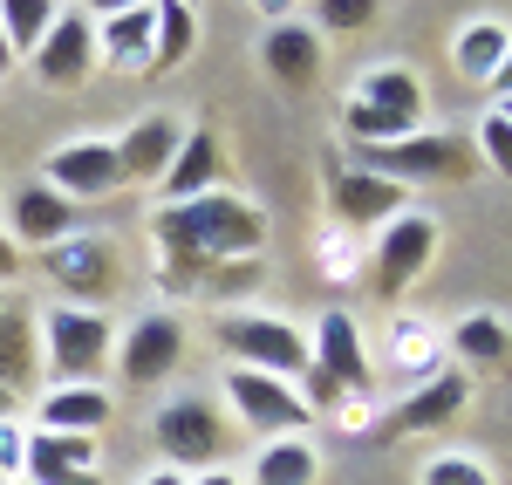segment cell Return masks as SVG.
Here are the masks:
<instances>
[{"label": "cell", "mask_w": 512, "mask_h": 485, "mask_svg": "<svg viewBox=\"0 0 512 485\" xmlns=\"http://www.w3.org/2000/svg\"><path fill=\"white\" fill-rule=\"evenodd\" d=\"M151 240L164 253V274H178V287H198L205 267L226 260H260L267 246V212L239 192H205L192 205H164L151 212Z\"/></svg>", "instance_id": "obj_1"}, {"label": "cell", "mask_w": 512, "mask_h": 485, "mask_svg": "<svg viewBox=\"0 0 512 485\" xmlns=\"http://www.w3.org/2000/svg\"><path fill=\"white\" fill-rule=\"evenodd\" d=\"M308 410H335L349 397H369V349H362V328H355L349 308H328L308 335Z\"/></svg>", "instance_id": "obj_2"}, {"label": "cell", "mask_w": 512, "mask_h": 485, "mask_svg": "<svg viewBox=\"0 0 512 485\" xmlns=\"http://www.w3.org/2000/svg\"><path fill=\"white\" fill-rule=\"evenodd\" d=\"M110 342H117V328L110 315H96V308H48L41 315V369L55 376V390H76V383H96L103 369H110Z\"/></svg>", "instance_id": "obj_3"}, {"label": "cell", "mask_w": 512, "mask_h": 485, "mask_svg": "<svg viewBox=\"0 0 512 485\" xmlns=\"http://www.w3.org/2000/svg\"><path fill=\"white\" fill-rule=\"evenodd\" d=\"M151 438H158V458L171 472H212L226 451H233V431H226V417L212 397H171V404L151 417Z\"/></svg>", "instance_id": "obj_4"}, {"label": "cell", "mask_w": 512, "mask_h": 485, "mask_svg": "<svg viewBox=\"0 0 512 485\" xmlns=\"http://www.w3.org/2000/svg\"><path fill=\"white\" fill-rule=\"evenodd\" d=\"M219 349L233 356V369H260V376H280L301 390L308 376V335L280 315H226L219 322Z\"/></svg>", "instance_id": "obj_5"}, {"label": "cell", "mask_w": 512, "mask_h": 485, "mask_svg": "<svg viewBox=\"0 0 512 485\" xmlns=\"http://www.w3.org/2000/svg\"><path fill=\"white\" fill-rule=\"evenodd\" d=\"M226 404H233V424L260 431L267 445L274 438H301L315 424L308 397L294 383H280V376H260V369H226Z\"/></svg>", "instance_id": "obj_6"}, {"label": "cell", "mask_w": 512, "mask_h": 485, "mask_svg": "<svg viewBox=\"0 0 512 485\" xmlns=\"http://www.w3.org/2000/svg\"><path fill=\"white\" fill-rule=\"evenodd\" d=\"M355 171H376V178H465L472 171V144L465 137H444V130H417L403 144H355Z\"/></svg>", "instance_id": "obj_7"}, {"label": "cell", "mask_w": 512, "mask_h": 485, "mask_svg": "<svg viewBox=\"0 0 512 485\" xmlns=\"http://www.w3.org/2000/svg\"><path fill=\"white\" fill-rule=\"evenodd\" d=\"M41 274L62 287L69 301H110V294H117V240H103V233H69L62 246L41 253Z\"/></svg>", "instance_id": "obj_8"}, {"label": "cell", "mask_w": 512, "mask_h": 485, "mask_svg": "<svg viewBox=\"0 0 512 485\" xmlns=\"http://www.w3.org/2000/svg\"><path fill=\"white\" fill-rule=\"evenodd\" d=\"M41 185H55L69 205H89V199H110L123 185V164H117V144L103 137H76V144H55L48 164H41Z\"/></svg>", "instance_id": "obj_9"}, {"label": "cell", "mask_w": 512, "mask_h": 485, "mask_svg": "<svg viewBox=\"0 0 512 485\" xmlns=\"http://www.w3.org/2000/svg\"><path fill=\"white\" fill-rule=\"evenodd\" d=\"M28 69H35V82H48V89H82L89 69H96V14H89V7H62L55 28H48V41L28 55Z\"/></svg>", "instance_id": "obj_10"}, {"label": "cell", "mask_w": 512, "mask_h": 485, "mask_svg": "<svg viewBox=\"0 0 512 485\" xmlns=\"http://www.w3.org/2000/svg\"><path fill=\"white\" fill-rule=\"evenodd\" d=\"M431 253H437V219H424V212H396L390 226H383V240H376V253H369V260H376V294L396 301L403 287L431 267Z\"/></svg>", "instance_id": "obj_11"}, {"label": "cell", "mask_w": 512, "mask_h": 485, "mask_svg": "<svg viewBox=\"0 0 512 485\" xmlns=\"http://www.w3.org/2000/svg\"><path fill=\"white\" fill-rule=\"evenodd\" d=\"M69 233H82V205H69L55 185H41V178L14 185V199H7V240L48 253V246H62Z\"/></svg>", "instance_id": "obj_12"}, {"label": "cell", "mask_w": 512, "mask_h": 485, "mask_svg": "<svg viewBox=\"0 0 512 485\" xmlns=\"http://www.w3.org/2000/svg\"><path fill=\"white\" fill-rule=\"evenodd\" d=\"M274 21H267V35H260V69L280 82V89H308L321 76V35L315 21H301V14H280L267 7Z\"/></svg>", "instance_id": "obj_13"}, {"label": "cell", "mask_w": 512, "mask_h": 485, "mask_svg": "<svg viewBox=\"0 0 512 485\" xmlns=\"http://www.w3.org/2000/svg\"><path fill=\"white\" fill-rule=\"evenodd\" d=\"M151 48H158V7L151 0H130V7L96 14V62H110L117 76L151 69Z\"/></svg>", "instance_id": "obj_14"}, {"label": "cell", "mask_w": 512, "mask_h": 485, "mask_svg": "<svg viewBox=\"0 0 512 485\" xmlns=\"http://www.w3.org/2000/svg\"><path fill=\"white\" fill-rule=\"evenodd\" d=\"M178 356H185V322L178 315H144V322L123 335V383L130 390H151V383H164L171 369H178Z\"/></svg>", "instance_id": "obj_15"}, {"label": "cell", "mask_w": 512, "mask_h": 485, "mask_svg": "<svg viewBox=\"0 0 512 485\" xmlns=\"http://www.w3.org/2000/svg\"><path fill=\"white\" fill-rule=\"evenodd\" d=\"M185 144V123L178 117H137L117 137V164H123V185H164V171Z\"/></svg>", "instance_id": "obj_16"}, {"label": "cell", "mask_w": 512, "mask_h": 485, "mask_svg": "<svg viewBox=\"0 0 512 485\" xmlns=\"http://www.w3.org/2000/svg\"><path fill=\"white\" fill-rule=\"evenodd\" d=\"M472 404V376L465 369H444V376H431L424 390H410V397H396L390 410V431L396 438H424V431H444L458 410Z\"/></svg>", "instance_id": "obj_17"}, {"label": "cell", "mask_w": 512, "mask_h": 485, "mask_svg": "<svg viewBox=\"0 0 512 485\" xmlns=\"http://www.w3.org/2000/svg\"><path fill=\"white\" fill-rule=\"evenodd\" d=\"M328 205H335L342 233H349V226H390L396 212H403V185L376 178V171H355V164H342V171L328 178Z\"/></svg>", "instance_id": "obj_18"}, {"label": "cell", "mask_w": 512, "mask_h": 485, "mask_svg": "<svg viewBox=\"0 0 512 485\" xmlns=\"http://www.w3.org/2000/svg\"><path fill=\"white\" fill-rule=\"evenodd\" d=\"M28 485H103L96 479V438H62V431H28Z\"/></svg>", "instance_id": "obj_19"}, {"label": "cell", "mask_w": 512, "mask_h": 485, "mask_svg": "<svg viewBox=\"0 0 512 485\" xmlns=\"http://www.w3.org/2000/svg\"><path fill=\"white\" fill-rule=\"evenodd\" d=\"M219 185H226V151H219V137L205 123H192L185 144H178V158H171V171H164V199L192 205L205 192H219Z\"/></svg>", "instance_id": "obj_20"}, {"label": "cell", "mask_w": 512, "mask_h": 485, "mask_svg": "<svg viewBox=\"0 0 512 485\" xmlns=\"http://www.w3.org/2000/svg\"><path fill=\"white\" fill-rule=\"evenodd\" d=\"M390 363H396V383H403V397H410V390H424L431 376H444L451 349H444V335H437L431 322L403 315V322H390Z\"/></svg>", "instance_id": "obj_21"}, {"label": "cell", "mask_w": 512, "mask_h": 485, "mask_svg": "<svg viewBox=\"0 0 512 485\" xmlns=\"http://www.w3.org/2000/svg\"><path fill=\"white\" fill-rule=\"evenodd\" d=\"M110 424V390L103 383H76V390H48L35 404V431H62V438H96Z\"/></svg>", "instance_id": "obj_22"}, {"label": "cell", "mask_w": 512, "mask_h": 485, "mask_svg": "<svg viewBox=\"0 0 512 485\" xmlns=\"http://www.w3.org/2000/svg\"><path fill=\"white\" fill-rule=\"evenodd\" d=\"M349 103H362V110H376V117L424 123V82L410 76V69H396V62H383V69H369V76H355Z\"/></svg>", "instance_id": "obj_23"}, {"label": "cell", "mask_w": 512, "mask_h": 485, "mask_svg": "<svg viewBox=\"0 0 512 485\" xmlns=\"http://www.w3.org/2000/svg\"><path fill=\"white\" fill-rule=\"evenodd\" d=\"M506 48H512V28L492 21V14H478V21H465V28L451 35V69L465 82H492L499 62H506Z\"/></svg>", "instance_id": "obj_24"}, {"label": "cell", "mask_w": 512, "mask_h": 485, "mask_svg": "<svg viewBox=\"0 0 512 485\" xmlns=\"http://www.w3.org/2000/svg\"><path fill=\"white\" fill-rule=\"evenodd\" d=\"M458 363L472 369H506L512 363V328L499 322V315H465V322L451 328V342H444Z\"/></svg>", "instance_id": "obj_25"}, {"label": "cell", "mask_w": 512, "mask_h": 485, "mask_svg": "<svg viewBox=\"0 0 512 485\" xmlns=\"http://www.w3.org/2000/svg\"><path fill=\"white\" fill-rule=\"evenodd\" d=\"M35 369H41L35 322H28L21 308H0V390H7V397H21V390L35 383Z\"/></svg>", "instance_id": "obj_26"}, {"label": "cell", "mask_w": 512, "mask_h": 485, "mask_svg": "<svg viewBox=\"0 0 512 485\" xmlns=\"http://www.w3.org/2000/svg\"><path fill=\"white\" fill-rule=\"evenodd\" d=\"M321 479V458L308 438H274V445H260V458H253V472H246V485H315Z\"/></svg>", "instance_id": "obj_27"}, {"label": "cell", "mask_w": 512, "mask_h": 485, "mask_svg": "<svg viewBox=\"0 0 512 485\" xmlns=\"http://www.w3.org/2000/svg\"><path fill=\"white\" fill-rule=\"evenodd\" d=\"M55 0H0V35H7V48H14V62H28L41 41H48V28H55Z\"/></svg>", "instance_id": "obj_28"}, {"label": "cell", "mask_w": 512, "mask_h": 485, "mask_svg": "<svg viewBox=\"0 0 512 485\" xmlns=\"http://www.w3.org/2000/svg\"><path fill=\"white\" fill-rule=\"evenodd\" d=\"M198 48V7L192 0H164L158 7V48H151V69H178L192 62Z\"/></svg>", "instance_id": "obj_29"}, {"label": "cell", "mask_w": 512, "mask_h": 485, "mask_svg": "<svg viewBox=\"0 0 512 485\" xmlns=\"http://www.w3.org/2000/svg\"><path fill=\"white\" fill-rule=\"evenodd\" d=\"M472 144H478V158L492 164L499 178H512V130H506V117H499V110H485V117H478Z\"/></svg>", "instance_id": "obj_30"}, {"label": "cell", "mask_w": 512, "mask_h": 485, "mask_svg": "<svg viewBox=\"0 0 512 485\" xmlns=\"http://www.w3.org/2000/svg\"><path fill=\"white\" fill-rule=\"evenodd\" d=\"M424 485H492V472L478 465L472 451H437L424 465Z\"/></svg>", "instance_id": "obj_31"}, {"label": "cell", "mask_w": 512, "mask_h": 485, "mask_svg": "<svg viewBox=\"0 0 512 485\" xmlns=\"http://www.w3.org/2000/svg\"><path fill=\"white\" fill-rule=\"evenodd\" d=\"M355 267H362L355 240H349V233H328V240H321V274H328V281H349Z\"/></svg>", "instance_id": "obj_32"}, {"label": "cell", "mask_w": 512, "mask_h": 485, "mask_svg": "<svg viewBox=\"0 0 512 485\" xmlns=\"http://www.w3.org/2000/svg\"><path fill=\"white\" fill-rule=\"evenodd\" d=\"M21 465H28V424L0 417V472H7V479H21Z\"/></svg>", "instance_id": "obj_33"}, {"label": "cell", "mask_w": 512, "mask_h": 485, "mask_svg": "<svg viewBox=\"0 0 512 485\" xmlns=\"http://www.w3.org/2000/svg\"><path fill=\"white\" fill-rule=\"evenodd\" d=\"M369 14H376L369 0H328V7H321V28H362Z\"/></svg>", "instance_id": "obj_34"}, {"label": "cell", "mask_w": 512, "mask_h": 485, "mask_svg": "<svg viewBox=\"0 0 512 485\" xmlns=\"http://www.w3.org/2000/svg\"><path fill=\"white\" fill-rule=\"evenodd\" d=\"M14 274H21V253H14V240H7V233H0V281H14Z\"/></svg>", "instance_id": "obj_35"}, {"label": "cell", "mask_w": 512, "mask_h": 485, "mask_svg": "<svg viewBox=\"0 0 512 485\" xmlns=\"http://www.w3.org/2000/svg\"><path fill=\"white\" fill-rule=\"evenodd\" d=\"M485 89H499V103H512V48H506V62H499V76L485 82Z\"/></svg>", "instance_id": "obj_36"}, {"label": "cell", "mask_w": 512, "mask_h": 485, "mask_svg": "<svg viewBox=\"0 0 512 485\" xmlns=\"http://www.w3.org/2000/svg\"><path fill=\"white\" fill-rule=\"evenodd\" d=\"M192 485H246V479H239V472H219V465H212V472H192Z\"/></svg>", "instance_id": "obj_37"}, {"label": "cell", "mask_w": 512, "mask_h": 485, "mask_svg": "<svg viewBox=\"0 0 512 485\" xmlns=\"http://www.w3.org/2000/svg\"><path fill=\"white\" fill-rule=\"evenodd\" d=\"M144 485H192V479H185V472H171V465H164V472H151V479H144Z\"/></svg>", "instance_id": "obj_38"}, {"label": "cell", "mask_w": 512, "mask_h": 485, "mask_svg": "<svg viewBox=\"0 0 512 485\" xmlns=\"http://www.w3.org/2000/svg\"><path fill=\"white\" fill-rule=\"evenodd\" d=\"M14 76V48H7V35H0V82Z\"/></svg>", "instance_id": "obj_39"}, {"label": "cell", "mask_w": 512, "mask_h": 485, "mask_svg": "<svg viewBox=\"0 0 512 485\" xmlns=\"http://www.w3.org/2000/svg\"><path fill=\"white\" fill-rule=\"evenodd\" d=\"M492 110H499V117H506V130H512V103H492Z\"/></svg>", "instance_id": "obj_40"}, {"label": "cell", "mask_w": 512, "mask_h": 485, "mask_svg": "<svg viewBox=\"0 0 512 485\" xmlns=\"http://www.w3.org/2000/svg\"><path fill=\"white\" fill-rule=\"evenodd\" d=\"M7 410H14V397H7V390H0V417H7Z\"/></svg>", "instance_id": "obj_41"}, {"label": "cell", "mask_w": 512, "mask_h": 485, "mask_svg": "<svg viewBox=\"0 0 512 485\" xmlns=\"http://www.w3.org/2000/svg\"><path fill=\"white\" fill-rule=\"evenodd\" d=\"M7 485H28V479H7Z\"/></svg>", "instance_id": "obj_42"}, {"label": "cell", "mask_w": 512, "mask_h": 485, "mask_svg": "<svg viewBox=\"0 0 512 485\" xmlns=\"http://www.w3.org/2000/svg\"><path fill=\"white\" fill-rule=\"evenodd\" d=\"M0 485H7V472H0Z\"/></svg>", "instance_id": "obj_43"}]
</instances>
